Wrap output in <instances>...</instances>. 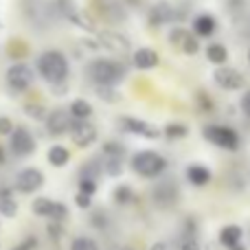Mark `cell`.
<instances>
[{
	"mask_svg": "<svg viewBox=\"0 0 250 250\" xmlns=\"http://www.w3.org/2000/svg\"><path fill=\"white\" fill-rule=\"evenodd\" d=\"M239 108H242V112H244V114H246V117L250 119V90L244 92L242 101H239Z\"/></svg>",
	"mask_w": 250,
	"mask_h": 250,
	"instance_id": "obj_40",
	"label": "cell"
},
{
	"mask_svg": "<svg viewBox=\"0 0 250 250\" xmlns=\"http://www.w3.org/2000/svg\"><path fill=\"white\" fill-rule=\"evenodd\" d=\"M169 44H171V46H176L178 51L185 53V55H195V53L200 51L198 38H195L191 31L182 29V26H176V29L169 31Z\"/></svg>",
	"mask_w": 250,
	"mask_h": 250,
	"instance_id": "obj_11",
	"label": "cell"
},
{
	"mask_svg": "<svg viewBox=\"0 0 250 250\" xmlns=\"http://www.w3.org/2000/svg\"><path fill=\"white\" fill-rule=\"evenodd\" d=\"M187 180L193 187H207L211 182V169L207 165H189L187 167Z\"/></svg>",
	"mask_w": 250,
	"mask_h": 250,
	"instance_id": "obj_18",
	"label": "cell"
},
{
	"mask_svg": "<svg viewBox=\"0 0 250 250\" xmlns=\"http://www.w3.org/2000/svg\"><path fill=\"white\" fill-rule=\"evenodd\" d=\"M31 211H33V215L51 220V222H60V224L68 217V207L64 202H55V200L44 198V195L42 198H35L31 202Z\"/></svg>",
	"mask_w": 250,
	"mask_h": 250,
	"instance_id": "obj_6",
	"label": "cell"
},
{
	"mask_svg": "<svg viewBox=\"0 0 250 250\" xmlns=\"http://www.w3.org/2000/svg\"><path fill=\"white\" fill-rule=\"evenodd\" d=\"M207 60L211 64H217V66H224L226 60H229V48L220 42H213L207 46Z\"/></svg>",
	"mask_w": 250,
	"mask_h": 250,
	"instance_id": "obj_23",
	"label": "cell"
},
{
	"mask_svg": "<svg viewBox=\"0 0 250 250\" xmlns=\"http://www.w3.org/2000/svg\"><path fill=\"white\" fill-rule=\"evenodd\" d=\"M95 4H97V11L104 13L105 20H123V16H121L123 9L114 0H95Z\"/></svg>",
	"mask_w": 250,
	"mask_h": 250,
	"instance_id": "obj_22",
	"label": "cell"
},
{
	"mask_svg": "<svg viewBox=\"0 0 250 250\" xmlns=\"http://www.w3.org/2000/svg\"><path fill=\"white\" fill-rule=\"evenodd\" d=\"M46 158L53 167H66L70 163V149L64 145H53V147H48Z\"/></svg>",
	"mask_w": 250,
	"mask_h": 250,
	"instance_id": "obj_21",
	"label": "cell"
},
{
	"mask_svg": "<svg viewBox=\"0 0 250 250\" xmlns=\"http://www.w3.org/2000/svg\"><path fill=\"white\" fill-rule=\"evenodd\" d=\"M173 20V7L167 2H156L149 11V24L151 26H163Z\"/></svg>",
	"mask_w": 250,
	"mask_h": 250,
	"instance_id": "obj_16",
	"label": "cell"
},
{
	"mask_svg": "<svg viewBox=\"0 0 250 250\" xmlns=\"http://www.w3.org/2000/svg\"><path fill=\"white\" fill-rule=\"evenodd\" d=\"M229 250H246V246H244V244H237V246H233V248H229Z\"/></svg>",
	"mask_w": 250,
	"mask_h": 250,
	"instance_id": "obj_44",
	"label": "cell"
},
{
	"mask_svg": "<svg viewBox=\"0 0 250 250\" xmlns=\"http://www.w3.org/2000/svg\"><path fill=\"white\" fill-rule=\"evenodd\" d=\"M68 132H70L73 143L79 147V149H86V147L95 145V141H97V127L90 121H79V119H73Z\"/></svg>",
	"mask_w": 250,
	"mask_h": 250,
	"instance_id": "obj_9",
	"label": "cell"
},
{
	"mask_svg": "<svg viewBox=\"0 0 250 250\" xmlns=\"http://www.w3.org/2000/svg\"><path fill=\"white\" fill-rule=\"evenodd\" d=\"M79 193H86L92 198L97 193V178H79Z\"/></svg>",
	"mask_w": 250,
	"mask_h": 250,
	"instance_id": "obj_33",
	"label": "cell"
},
{
	"mask_svg": "<svg viewBox=\"0 0 250 250\" xmlns=\"http://www.w3.org/2000/svg\"><path fill=\"white\" fill-rule=\"evenodd\" d=\"M127 68L117 60H108V57H97L88 64V77L92 79L95 86H108L117 88L125 79Z\"/></svg>",
	"mask_w": 250,
	"mask_h": 250,
	"instance_id": "obj_2",
	"label": "cell"
},
{
	"mask_svg": "<svg viewBox=\"0 0 250 250\" xmlns=\"http://www.w3.org/2000/svg\"><path fill=\"white\" fill-rule=\"evenodd\" d=\"M180 250H202V248H200V244H198V239L195 237H187L185 242H182Z\"/></svg>",
	"mask_w": 250,
	"mask_h": 250,
	"instance_id": "obj_41",
	"label": "cell"
},
{
	"mask_svg": "<svg viewBox=\"0 0 250 250\" xmlns=\"http://www.w3.org/2000/svg\"><path fill=\"white\" fill-rule=\"evenodd\" d=\"M90 224L95 226V229H101L104 230L105 226H108V217H105V213H92V217H90Z\"/></svg>",
	"mask_w": 250,
	"mask_h": 250,
	"instance_id": "obj_36",
	"label": "cell"
},
{
	"mask_svg": "<svg viewBox=\"0 0 250 250\" xmlns=\"http://www.w3.org/2000/svg\"><path fill=\"white\" fill-rule=\"evenodd\" d=\"M95 40L99 42L101 48H105V51L125 53L129 48V40L119 33V31H99V33H95Z\"/></svg>",
	"mask_w": 250,
	"mask_h": 250,
	"instance_id": "obj_14",
	"label": "cell"
},
{
	"mask_svg": "<svg viewBox=\"0 0 250 250\" xmlns=\"http://www.w3.org/2000/svg\"><path fill=\"white\" fill-rule=\"evenodd\" d=\"M195 99H198V105H200V110H202V112H211L213 108H215V104H213V99L211 97L207 95V92H198V97H195Z\"/></svg>",
	"mask_w": 250,
	"mask_h": 250,
	"instance_id": "obj_34",
	"label": "cell"
},
{
	"mask_svg": "<svg viewBox=\"0 0 250 250\" xmlns=\"http://www.w3.org/2000/svg\"><path fill=\"white\" fill-rule=\"evenodd\" d=\"M70 250H99V244L90 237H75L70 242Z\"/></svg>",
	"mask_w": 250,
	"mask_h": 250,
	"instance_id": "obj_30",
	"label": "cell"
},
{
	"mask_svg": "<svg viewBox=\"0 0 250 250\" xmlns=\"http://www.w3.org/2000/svg\"><path fill=\"white\" fill-rule=\"evenodd\" d=\"M24 112H26V117H31L33 121H44L48 114L42 104H24Z\"/></svg>",
	"mask_w": 250,
	"mask_h": 250,
	"instance_id": "obj_29",
	"label": "cell"
},
{
	"mask_svg": "<svg viewBox=\"0 0 250 250\" xmlns=\"http://www.w3.org/2000/svg\"><path fill=\"white\" fill-rule=\"evenodd\" d=\"M129 165H132V169L141 178H158L167 169V160L158 151H151V149H143L138 154H134Z\"/></svg>",
	"mask_w": 250,
	"mask_h": 250,
	"instance_id": "obj_3",
	"label": "cell"
},
{
	"mask_svg": "<svg viewBox=\"0 0 250 250\" xmlns=\"http://www.w3.org/2000/svg\"><path fill=\"white\" fill-rule=\"evenodd\" d=\"M46 132L51 136H64L66 132L70 129V123H73V117L68 114V110L64 108H55L46 114Z\"/></svg>",
	"mask_w": 250,
	"mask_h": 250,
	"instance_id": "obj_12",
	"label": "cell"
},
{
	"mask_svg": "<svg viewBox=\"0 0 250 250\" xmlns=\"http://www.w3.org/2000/svg\"><path fill=\"white\" fill-rule=\"evenodd\" d=\"M75 204H77L79 208H83V211H86V208L92 207V198H90V195L79 193V191H77V195H75Z\"/></svg>",
	"mask_w": 250,
	"mask_h": 250,
	"instance_id": "obj_37",
	"label": "cell"
},
{
	"mask_svg": "<svg viewBox=\"0 0 250 250\" xmlns=\"http://www.w3.org/2000/svg\"><path fill=\"white\" fill-rule=\"evenodd\" d=\"M132 62H134V66H136L138 70H154L156 66L160 64V57L151 46H141V48L134 51Z\"/></svg>",
	"mask_w": 250,
	"mask_h": 250,
	"instance_id": "obj_15",
	"label": "cell"
},
{
	"mask_svg": "<svg viewBox=\"0 0 250 250\" xmlns=\"http://www.w3.org/2000/svg\"><path fill=\"white\" fill-rule=\"evenodd\" d=\"M242 235H244L242 226L229 224L220 230V244L224 248H233V246H237V244H242Z\"/></svg>",
	"mask_w": 250,
	"mask_h": 250,
	"instance_id": "obj_19",
	"label": "cell"
},
{
	"mask_svg": "<svg viewBox=\"0 0 250 250\" xmlns=\"http://www.w3.org/2000/svg\"><path fill=\"white\" fill-rule=\"evenodd\" d=\"M112 198H114V202H117V204L125 207V204H132L134 202V191H132V187L121 185V187H117V189H114Z\"/></svg>",
	"mask_w": 250,
	"mask_h": 250,
	"instance_id": "obj_27",
	"label": "cell"
},
{
	"mask_svg": "<svg viewBox=\"0 0 250 250\" xmlns=\"http://www.w3.org/2000/svg\"><path fill=\"white\" fill-rule=\"evenodd\" d=\"M68 114L79 121H88V117H92V105L86 99H75L68 108Z\"/></svg>",
	"mask_w": 250,
	"mask_h": 250,
	"instance_id": "obj_24",
	"label": "cell"
},
{
	"mask_svg": "<svg viewBox=\"0 0 250 250\" xmlns=\"http://www.w3.org/2000/svg\"><path fill=\"white\" fill-rule=\"evenodd\" d=\"M13 121L9 117H0V136H9V134L13 132Z\"/></svg>",
	"mask_w": 250,
	"mask_h": 250,
	"instance_id": "obj_38",
	"label": "cell"
},
{
	"mask_svg": "<svg viewBox=\"0 0 250 250\" xmlns=\"http://www.w3.org/2000/svg\"><path fill=\"white\" fill-rule=\"evenodd\" d=\"M246 60H248V66H250V46H248V51H246Z\"/></svg>",
	"mask_w": 250,
	"mask_h": 250,
	"instance_id": "obj_45",
	"label": "cell"
},
{
	"mask_svg": "<svg viewBox=\"0 0 250 250\" xmlns=\"http://www.w3.org/2000/svg\"><path fill=\"white\" fill-rule=\"evenodd\" d=\"M123 250H132V248H123Z\"/></svg>",
	"mask_w": 250,
	"mask_h": 250,
	"instance_id": "obj_47",
	"label": "cell"
},
{
	"mask_svg": "<svg viewBox=\"0 0 250 250\" xmlns=\"http://www.w3.org/2000/svg\"><path fill=\"white\" fill-rule=\"evenodd\" d=\"M217 29V22L213 16L208 13H200L198 18L193 20V35L195 38H211Z\"/></svg>",
	"mask_w": 250,
	"mask_h": 250,
	"instance_id": "obj_17",
	"label": "cell"
},
{
	"mask_svg": "<svg viewBox=\"0 0 250 250\" xmlns=\"http://www.w3.org/2000/svg\"><path fill=\"white\" fill-rule=\"evenodd\" d=\"M4 29V24H2V20H0V31H2Z\"/></svg>",
	"mask_w": 250,
	"mask_h": 250,
	"instance_id": "obj_46",
	"label": "cell"
},
{
	"mask_svg": "<svg viewBox=\"0 0 250 250\" xmlns=\"http://www.w3.org/2000/svg\"><path fill=\"white\" fill-rule=\"evenodd\" d=\"M213 79H215L217 86H220L222 90H226V92L242 90L244 83H246L244 75L239 73V70H235V68H229V66H217L215 73H213Z\"/></svg>",
	"mask_w": 250,
	"mask_h": 250,
	"instance_id": "obj_10",
	"label": "cell"
},
{
	"mask_svg": "<svg viewBox=\"0 0 250 250\" xmlns=\"http://www.w3.org/2000/svg\"><path fill=\"white\" fill-rule=\"evenodd\" d=\"M38 73L42 75L44 82H48L51 86H57V83H64L68 79V73H70V66H68V57L64 55L62 51H44L38 55Z\"/></svg>",
	"mask_w": 250,
	"mask_h": 250,
	"instance_id": "obj_1",
	"label": "cell"
},
{
	"mask_svg": "<svg viewBox=\"0 0 250 250\" xmlns=\"http://www.w3.org/2000/svg\"><path fill=\"white\" fill-rule=\"evenodd\" d=\"M204 138L229 151H235L239 147V134L229 125H207L204 127Z\"/></svg>",
	"mask_w": 250,
	"mask_h": 250,
	"instance_id": "obj_7",
	"label": "cell"
},
{
	"mask_svg": "<svg viewBox=\"0 0 250 250\" xmlns=\"http://www.w3.org/2000/svg\"><path fill=\"white\" fill-rule=\"evenodd\" d=\"M7 160V154H4V149H2V145H0V165Z\"/></svg>",
	"mask_w": 250,
	"mask_h": 250,
	"instance_id": "obj_43",
	"label": "cell"
},
{
	"mask_svg": "<svg viewBox=\"0 0 250 250\" xmlns=\"http://www.w3.org/2000/svg\"><path fill=\"white\" fill-rule=\"evenodd\" d=\"M95 92L99 99H104L105 104H119L121 95L117 92V88H108V86H95Z\"/></svg>",
	"mask_w": 250,
	"mask_h": 250,
	"instance_id": "obj_28",
	"label": "cell"
},
{
	"mask_svg": "<svg viewBox=\"0 0 250 250\" xmlns=\"http://www.w3.org/2000/svg\"><path fill=\"white\" fill-rule=\"evenodd\" d=\"M4 82L13 92H26L35 82V73L29 64L24 62H16L13 66H9L4 73Z\"/></svg>",
	"mask_w": 250,
	"mask_h": 250,
	"instance_id": "obj_4",
	"label": "cell"
},
{
	"mask_svg": "<svg viewBox=\"0 0 250 250\" xmlns=\"http://www.w3.org/2000/svg\"><path fill=\"white\" fill-rule=\"evenodd\" d=\"M38 248V239L35 237H26L22 244H18V246H13L11 250H35Z\"/></svg>",
	"mask_w": 250,
	"mask_h": 250,
	"instance_id": "obj_39",
	"label": "cell"
},
{
	"mask_svg": "<svg viewBox=\"0 0 250 250\" xmlns=\"http://www.w3.org/2000/svg\"><path fill=\"white\" fill-rule=\"evenodd\" d=\"M121 127L125 129V132L138 134L141 138H149V141H156V138L163 136L156 125L143 121V119H136V117H121Z\"/></svg>",
	"mask_w": 250,
	"mask_h": 250,
	"instance_id": "obj_13",
	"label": "cell"
},
{
	"mask_svg": "<svg viewBox=\"0 0 250 250\" xmlns=\"http://www.w3.org/2000/svg\"><path fill=\"white\" fill-rule=\"evenodd\" d=\"M9 149L13 156L18 158H26V156H33L38 149V143H35L33 134L24 127V125H18L13 127V132L9 134Z\"/></svg>",
	"mask_w": 250,
	"mask_h": 250,
	"instance_id": "obj_5",
	"label": "cell"
},
{
	"mask_svg": "<svg viewBox=\"0 0 250 250\" xmlns=\"http://www.w3.org/2000/svg\"><path fill=\"white\" fill-rule=\"evenodd\" d=\"M46 230H48V237H51L53 242H57V239H60L62 235H64V226H62L60 222H51Z\"/></svg>",
	"mask_w": 250,
	"mask_h": 250,
	"instance_id": "obj_35",
	"label": "cell"
},
{
	"mask_svg": "<svg viewBox=\"0 0 250 250\" xmlns=\"http://www.w3.org/2000/svg\"><path fill=\"white\" fill-rule=\"evenodd\" d=\"M105 173L112 178H119L123 173V160L121 158H105Z\"/></svg>",
	"mask_w": 250,
	"mask_h": 250,
	"instance_id": "obj_32",
	"label": "cell"
},
{
	"mask_svg": "<svg viewBox=\"0 0 250 250\" xmlns=\"http://www.w3.org/2000/svg\"><path fill=\"white\" fill-rule=\"evenodd\" d=\"M160 134H165L169 141H180V138L189 136V127L185 123H169V125H165V129Z\"/></svg>",
	"mask_w": 250,
	"mask_h": 250,
	"instance_id": "obj_26",
	"label": "cell"
},
{
	"mask_svg": "<svg viewBox=\"0 0 250 250\" xmlns=\"http://www.w3.org/2000/svg\"><path fill=\"white\" fill-rule=\"evenodd\" d=\"M16 215H18V202L13 198L11 189H2L0 191V217L13 220Z\"/></svg>",
	"mask_w": 250,
	"mask_h": 250,
	"instance_id": "obj_20",
	"label": "cell"
},
{
	"mask_svg": "<svg viewBox=\"0 0 250 250\" xmlns=\"http://www.w3.org/2000/svg\"><path fill=\"white\" fill-rule=\"evenodd\" d=\"M149 250H169V248H167V244L165 242H156V244H151Z\"/></svg>",
	"mask_w": 250,
	"mask_h": 250,
	"instance_id": "obj_42",
	"label": "cell"
},
{
	"mask_svg": "<svg viewBox=\"0 0 250 250\" xmlns=\"http://www.w3.org/2000/svg\"><path fill=\"white\" fill-rule=\"evenodd\" d=\"M154 198H156V202H158L160 207H171V204L176 202L178 193H176V189H173L171 185H160V187H156Z\"/></svg>",
	"mask_w": 250,
	"mask_h": 250,
	"instance_id": "obj_25",
	"label": "cell"
},
{
	"mask_svg": "<svg viewBox=\"0 0 250 250\" xmlns=\"http://www.w3.org/2000/svg\"><path fill=\"white\" fill-rule=\"evenodd\" d=\"M44 185V173L40 171L38 167H24L18 171L16 180H13V189L18 191V193H35V191H40Z\"/></svg>",
	"mask_w": 250,
	"mask_h": 250,
	"instance_id": "obj_8",
	"label": "cell"
},
{
	"mask_svg": "<svg viewBox=\"0 0 250 250\" xmlns=\"http://www.w3.org/2000/svg\"><path fill=\"white\" fill-rule=\"evenodd\" d=\"M104 154H105V158H121L123 160L125 147L121 145V143H117V141H110V143H105L104 145Z\"/></svg>",
	"mask_w": 250,
	"mask_h": 250,
	"instance_id": "obj_31",
	"label": "cell"
}]
</instances>
